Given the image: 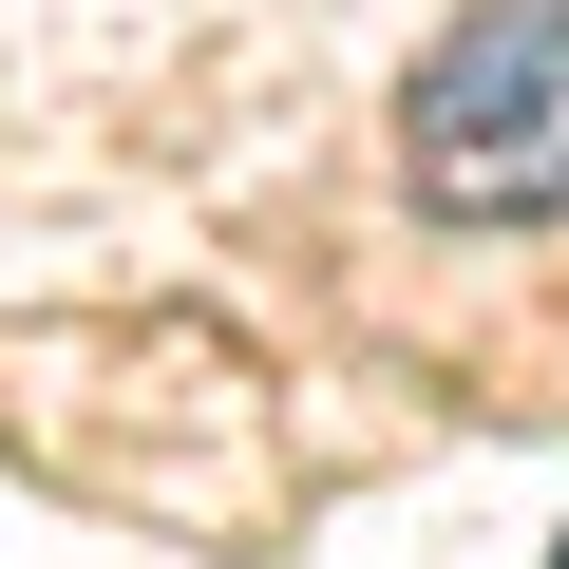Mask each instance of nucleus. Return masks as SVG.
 <instances>
[{
  "label": "nucleus",
  "instance_id": "f03ea898",
  "mask_svg": "<svg viewBox=\"0 0 569 569\" xmlns=\"http://www.w3.org/2000/svg\"><path fill=\"white\" fill-rule=\"evenodd\" d=\"M550 569H569V550H550Z\"/></svg>",
  "mask_w": 569,
  "mask_h": 569
},
{
  "label": "nucleus",
  "instance_id": "f257e3e1",
  "mask_svg": "<svg viewBox=\"0 0 569 569\" xmlns=\"http://www.w3.org/2000/svg\"><path fill=\"white\" fill-rule=\"evenodd\" d=\"M399 171L456 228H550L569 209V0H475L399 96Z\"/></svg>",
  "mask_w": 569,
  "mask_h": 569
}]
</instances>
